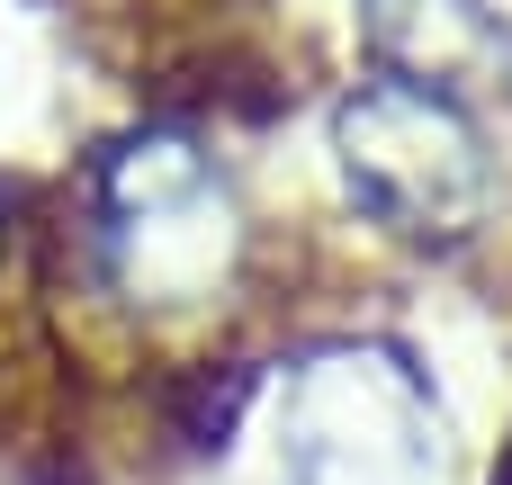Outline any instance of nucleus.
<instances>
[{"mask_svg":"<svg viewBox=\"0 0 512 485\" xmlns=\"http://www.w3.org/2000/svg\"><path fill=\"white\" fill-rule=\"evenodd\" d=\"M342 153H351V189L369 207H387L405 234H450L459 216H477L486 162H477V135L459 126V108L432 81L369 90L342 117Z\"/></svg>","mask_w":512,"mask_h":485,"instance_id":"nucleus-1","label":"nucleus"}]
</instances>
